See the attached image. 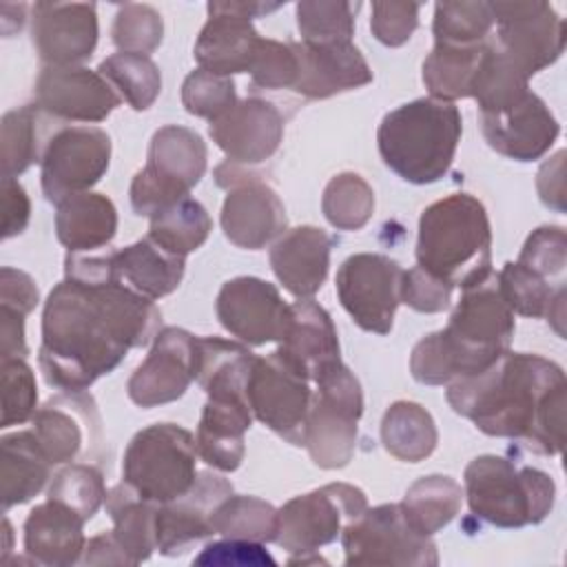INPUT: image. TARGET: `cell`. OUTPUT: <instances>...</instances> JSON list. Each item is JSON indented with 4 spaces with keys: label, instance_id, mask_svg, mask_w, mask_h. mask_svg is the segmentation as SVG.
Returning a JSON list of instances; mask_svg holds the SVG:
<instances>
[{
    "label": "cell",
    "instance_id": "obj_1",
    "mask_svg": "<svg viewBox=\"0 0 567 567\" xmlns=\"http://www.w3.org/2000/svg\"><path fill=\"white\" fill-rule=\"evenodd\" d=\"M162 326L153 299L120 277L100 284L64 279L42 310L40 370L62 392H84L113 372L131 348L148 346Z\"/></svg>",
    "mask_w": 567,
    "mask_h": 567
},
{
    "label": "cell",
    "instance_id": "obj_2",
    "mask_svg": "<svg viewBox=\"0 0 567 567\" xmlns=\"http://www.w3.org/2000/svg\"><path fill=\"white\" fill-rule=\"evenodd\" d=\"M565 392L558 363L507 350L485 370L447 383V403L483 434L518 439L551 456L565 443Z\"/></svg>",
    "mask_w": 567,
    "mask_h": 567
},
{
    "label": "cell",
    "instance_id": "obj_3",
    "mask_svg": "<svg viewBox=\"0 0 567 567\" xmlns=\"http://www.w3.org/2000/svg\"><path fill=\"white\" fill-rule=\"evenodd\" d=\"M514 312L505 303L496 275L463 288L447 326L423 337L410 357V372L419 383L447 385L492 365L509 350Z\"/></svg>",
    "mask_w": 567,
    "mask_h": 567
},
{
    "label": "cell",
    "instance_id": "obj_4",
    "mask_svg": "<svg viewBox=\"0 0 567 567\" xmlns=\"http://www.w3.org/2000/svg\"><path fill=\"white\" fill-rule=\"evenodd\" d=\"M416 266L461 288L487 279L492 228L485 206L470 193H452L430 204L419 219Z\"/></svg>",
    "mask_w": 567,
    "mask_h": 567
},
{
    "label": "cell",
    "instance_id": "obj_5",
    "mask_svg": "<svg viewBox=\"0 0 567 567\" xmlns=\"http://www.w3.org/2000/svg\"><path fill=\"white\" fill-rule=\"evenodd\" d=\"M463 122L452 102L419 97L385 113L377 142L383 164L410 184L439 182L452 166Z\"/></svg>",
    "mask_w": 567,
    "mask_h": 567
},
{
    "label": "cell",
    "instance_id": "obj_6",
    "mask_svg": "<svg viewBox=\"0 0 567 567\" xmlns=\"http://www.w3.org/2000/svg\"><path fill=\"white\" fill-rule=\"evenodd\" d=\"M463 478L470 512L503 529L538 525L549 516L556 501V485L549 474L496 454L470 461Z\"/></svg>",
    "mask_w": 567,
    "mask_h": 567
},
{
    "label": "cell",
    "instance_id": "obj_7",
    "mask_svg": "<svg viewBox=\"0 0 567 567\" xmlns=\"http://www.w3.org/2000/svg\"><path fill=\"white\" fill-rule=\"evenodd\" d=\"M197 441L175 423L140 430L122 461V481L144 501L164 505L184 496L197 478Z\"/></svg>",
    "mask_w": 567,
    "mask_h": 567
},
{
    "label": "cell",
    "instance_id": "obj_8",
    "mask_svg": "<svg viewBox=\"0 0 567 567\" xmlns=\"http://www.w3.org/2000/svg\"><path fill=\"white\" fill-rule=\"evenodd\" d=\"M206 144L193 128L168 124L155 131L146 166L131 182L133 210L151 219L188 197L206 173Z\"/></svg>",
    "mask_w": 567,
    "mask_h": 567
},
{
    "label": "cell",
    "instance_id": "obj_9",
    "mask_svg": "<svg viewBox=\"0 0 567 567\" xmlns=\"http://www.w3.org/2000/svg\"><path fill=\"white\" fill-rule=\"evenodd\" d=\"M363 392L348 365H337L317 381L312 392L303 447L323 470L346 467L357 450Z\"/></svg>",
    "mask_w": 567,
    "mask_h": 567
},
{
    "label": "cell",
    "instance_id": "obj_10",
    "mask_svg": "<svg viewBox=\"0 0 567 567\" xmlns=\"http://www.w3.org/2000/svg\"><path fill=\"white\" fill-rule=\"evenodd\" d=\"M346 565L434 567L439 554L432 536L416 532L399 503L365 507L341 532Z\"/></svg>",
    "mask_w": 567,
    "mask_h": 567
},
{
    "label": "cell",
    "instance_id": "obj_11",
    "mask_svg": "<svg viewBox=\"0 0 567 567\" xmlns=\"http://www.w3.org/2000/svg\"><path fill=\"white\" fill-rule=\"evenodd\" d=\"M368 507L365 494L348 483H330L290 498L277 509L275 543L290 554H315L337 540L343 527Z\"/></svg>",
    "mask_w": 567,
    "mask_h": 567
},
{
    "label": "cell",
    "instance_id": "obj_12",
    "mask_svg": "<svg viewBox=\"0 0 567 567\" xmlns=\"http://www.w3.org/2000/svg\"><path fill=\"white\" fill-rule=\"evenodd\" d=\"M244 168L228 159L215 168V182L228 190L221 206V228L235 246L259 250L286 233L288 217L279 195Z\"/></svg>",
    "mask_w": 567,
    "mask_h": 567
},
{
    "label": "cell",
    "instance_id": "obj_13",
    "mask_svg": "<svg viewBox=\"0 0 567 567\" xmlns=\"http://www.w3.org/2000/svg\"><path fill=\"white\" fill-rule=\"evenodd\" d=\"M310 379L279 350L257 357L248 377L246 396L252 414L292 445H303L306 419L312 401Z\"/></svg>",
    "mask_w": 567,
    "mask_h": 567
},
{
    "label": "cell",
    "instance_id": "obj_14",
    "mask_svg": "<svg viewBox=\"0 0 567 567\" xmlns=\"http://www.w3.org/2000/svg\"><path fill=\"white\" fill-rule=\"evenodd\" d=\"M403 268L379 252H357L337 270V295L352 321L374 334H388L401 303Z\"/></svg>",
    "mask_w": 567,
    "mask_h": 567
},
{
    "label": "cell",
    "instance_id": "obj_15",
    "mask_svg": "<svg viewBox=\"0 0 567 567\" xmlns=\"http://www.w3.org/2000/svg\"><path fill=\"white\" fill-rule=\"evenodd\" d=\"M111 137L97 126H60L53 131L40 159L42 193L49 202L86 193L106 173Z\"/></svg>",
    "mask_w": 567,
    "mask_h": 567
},
{
    "label": "cell",
    "instance_id": "obj_16",
    "mask_svg": "<svg viewBox=\"0 0 567 567\" xmlns=\"http://www.w3.org/2000/svg\"><path fill=\"white\" fill-rule=\"evenodd\" d=\"M494 24L498 27L496 47L527 75L554 64L565 49V22L551 4L492 2Z\"/></svg>",
    "mask_w": 567,
    "mask_h": 567
},
{
    "label": "cell",
    "instance_id": "obj_17",
    "mask_svg": "<svg viewBox=\"0 0 567 567\" xmlns=\"http://www.w3.org/2000/svg\"><path fill=\"white\" fill-rule=\"evenodd\" d=\"M219 323L246 346H264L281 341L290 306L284 303L279 290L259 277H235L226 281L217 295Z\"/></svg>",
    "mask_w": 567,
    "mask_h": 567
},
{
    "label": "cell",
    "instance_id": "obj_18",
    "mask_svg": "<svg viewBox=\"0 0 567 567\" xmlns=\"http://www.w3.org/2000/svg\"><path fill=\"white\" fill-rule=\"evenodd\" d=\"M195 352L197 337L182 328H162L126 383L128 399L140 408H155L184 396L195 381Z\"/></svg>",
    "mask_w": 567,
    "mask_h": 567
},
{
    "label": "cell",
    "instance_id": "obj_19",
    "mask_svg": "<svg viewBox=\"0 0 567 567\" xmlns=\"http://www.w3.org/2000/svg\"><path fill=\"white\" fill-rule=\"evenodd\" d=\"M31 40L47 66H78L97 44V9L93 2H35Z\"/></svg>",
    "mask_w": 567,
    "mask_h": 567
},
{
    "label": "cell",
    "instance_id": "obj_20",
    "mask_svg": "<svg viewBox=\"0 0 567 567\" xmlns=\"http://www.w3.org/2000/svg\"><path fill=\"white\" fill-rule=\"evenodd\" d=\"M33 93L35 104L58 122H102L122 102L97 71L84 66H44Z\"/></svg>",
    "mask_w": 567,
    "mask_h": 567
},
{
    "label": "cell",
    "instance_id": "obj_21",
    "mask_svg": "<svg viewBox=\"0 0 567 567\" xmlns=\"http://www.w3.org/2000/svg\"><path fill=\"white\" fill-rule=\"evenodd\" d=\"M478 126L496 153L516 162L543 157L560 133L554 113L534 91L503 111L478 113Z\"/></svg>",
    "mask_w": 567,
    "mask_h": 567
},
{
    "label": "cell",
    "instance_id": "obj_22",
    "mask_svg": "<svg viewBox=\"0 0 567 567\" xmlns=\"http://www.w3.org/2000/svg\"><path fill=\"white\" fill-rule=\"evenodd\" d=\"M208 133L226 153L228 162L252 166L270 159L279 148L284 140V115L268 100L246 97L213 120Z\"/></svg>",
    "mask_w": 567,
    "mask_h": 567
},
{
    "label": "cell",
    "instance_id": "obj_23",
    "mask_svg": "<svg viewBox=\"0 0 567 567\" xmlns=\"http://www.w3.org/2000/svg\"><path fill=\"white\" fill-rule=\"evenodd\" d=\"M230 494L233 485L224 476L202 472L184 496L157 505V551L177 556L193 543L210 536L213 512Z\"/></svg>",
    "mask_w": 567,
    "mask_h": 567
},
{
    "label": "cell",
    "instance_id": "obj_24",
    "mask_svg": "<svg viewBox=\"0 0 567 567\" xmlns=\"http://www.w3.org/2000/svg\"><path fill=\"white\" fill-rule=\"evenodd\" d=\"M33 434L53 465L75 461L86 443H100V416L91 396L64 392L33 414Z\"/></svg>",
    "mask_w": 567,
    "mask_h": 567
},
{
    "label": "cell",
    "instance_id": "obj_25",
    "mask_svg": "<svg viewBox=\"0 0 567 567\" xmlns=\"http://www.w3.org/2000/svg\"><path fill=\"white\" fill-rule=\"evenodd\" d=\"M297 53V80L292 91L310 100H323L341 91L372 82V71L361 51L350 42H292Z\"/></svg>",
    "mask_w": 567,
    "mask_h": 567
},
{
    "label": "cell",
    "instance_id": "obj_26",
    "mask_svg": "<svg viewBox=\"0 0 567 567\" xmlns=\"http://www.w3.org/2000/svg\"><path fill=\"white\" fill-rule=\"evenodd\" d=\"M261 35L233 2H208V22L195 42L199 69L230 78L250 73Z\"/></svg>",
    "mask_w": 567,
    "mask_h": 567
},
{
    "label": "cell",
    "instance_id": "obj_27",
    "mask_svg": "<svg viewBox=\"0 0 567 567\" xmlns=\"http://www.w3.org/2000/svg\"><path fill=\"white\" fill-rule=\"evenodd\" d=\"M277 350L312 383L343 363L337 328L328 310L312 299L290 303V321Z\"/></svg>",
    "mask_w": 567,
    "mask_h": 567
},
{
    "label": "cell",
    "instance_id": "obj_28",
    "mask_svg": "<svg viewBox=\"0 0 567 567\" xmlns=\"http://www.w3.org/2000/svg\"><path fill=\"white\" fill-rule=\"evenodd\" d=\"M332 239L317 226H297L275 239L270 266L288 292L299 299H312L330 268Z\"/></svg>",
    "mask_w": 567,
    "mask_h": 567
},
{
    "label": "cell",
    "instance_id": "obj_29",
    "mask_svg": "<svg viewBox=\"0 0 567 567\" xmlns=\"http://www.w3.org/2000/svg\"><path fill=\"white\" fill-rule=\"evenodd\" d=\"M84 518L64 503L47 498L24 520V551L31 560L49 567L80 563L84 554Z\"/></svg>",
    "mask_w": 567,
    "mask_h": 567
},
{
    "label": "cell",
    "instance_id": "obj_30",
    "mask_svg": "<svg viewBox=\"0 0 567 567\" xmlns=\"http://www.w3.org/2000/svg\"><path fill=\"white\" fill-rule=\"evenodd\" d=\"M252 423V410L246 396H208L197 425V454L221 472L241 465L244 434Z\"/></svg>",
    "mask_w": 567,
    "mask_h": 567
},
{
    "label": "cell",
    "instance_id": "obj_31",
    "mask_svg": "<svg viewBox=\"0 0 567 567\" xmlns=\"http://www.w3.org/2000/svg\"><path fill=\"white\" fill-rule=\"evenodd\" d=\"M117 230V210L102 193H78L58 204L55 235L69 252L106 246Z\"/></svg>",
    "mask_w": 567,
    "mask_h": 567
},
{
    "label": "cell",
    "instance_id": "obj_32",
    "mask_svg": "<svg viewBox=\"0 0 567 567\" xmlns=\"http://www.w3.org/2000/svg\"><path fill=\"white\" fill-rule=\"evenodd\" d=\"M51 465L33 430L4 434L0 441L2 509L7 512L40 494L49 481Z\"/></svg>",
    "mask_w": 567,
    "mask_h": 567
},
{
    "label": "cell",
    "instance_id": "obj_33",
    "mask_svg": "<svg viewBox=\"0 0 567 567\" xmlns=\"http://www.w3.org/2000/svg\"><path fill=\"white\" fill-rule=\"evenodd\" d=\"M113 259L120 279L153 301L179 286L186 266V257L164 250L151 237L113 252Z\"/></svg>",
    "mask_w": 567,
    "mask_h": 567
},
{
    "label": "cell",
    "instance_id": "obj_34",
    "mask_svg": "<svg viewBox=\"0 0 567 567\" xmlns=\"http://www.w3.org/2000/svg\"><path fill=\"white\" fill-rule=\"evenodd\" d=\"M255 359L244 343L221 337H197L195 381L208 396H246Z\"/></svg>",
    "mask_w": 567,
    "mask_h": 567
},
{
    "label": "cell",
    "instance_id": "obj_35",
    "mask_svg": "<svg viewBox=\"0 0 567 567\" xmlns=\"http://www.w3.org/2000/svg\"><path fill=\"white\" fill-rule=\"evenodd\" d=\"M106 512L113 518V536L131 565L148 560L157 549V503L140 498L124 481L106 492Z\"/></svg>",
    "mask_w": 567,
    "mask_h": 567
},
{
    "label": "cell",
    "instance_id": "obj_36",
    "mask_svg": "<svg viewBox=\"0 0 567 567\" xmlns=\"http://www.w3.org/2000/svg\"><path fill=\"white\" fill-rule=\"evenodd\" d=\"M49 117L38 104H27L4 113L0 133L2 177H18L33 162H40L51 140L47 133Z\"/></svg>",
    "mask_w": 567,
    "mask_h": 567
},
{
    "label": "cell",
    "instance_id": "obj_37",
    "mask_svg": "<svg viewBox=\"0 0 567 567\" xmlns=\"http://www.w3.org/2000/svg\"><path fill=\"white\" fill-rule=\"evenodd\" d=\"M381 441L394 458L419 463L434 452L439 432L432 414L423 405L414 401H396L383 414Z\"/></svg>",
    "mask_w": 567,
    "mask_h": 567
},
{
    "label": "cell",
    "instance_id": "obj_38",
    "mask_svg": "<svg viewBox=\"0 0 567 567\" xmlns=\"http://www.w3.org/2000/svg\"><path fill=\"white\" fill-rule=\"evenodd\" d=\"M485 47L487 42L470 47L436 42L423 62V84L430 91V97L441 102L470 97L472 80Z\"/></svg>",
    "mask_w": 567,
    "mask_h": 567
},
{
    "label": "cell",
    "instance_id": "obj_39",
    "mask_svg": "<svg viewBox=\"0 0 567 567\" xmlns=\"http://www.w3.org/2000/svg\"><path fill=\"white\" fill-rule=\"evenodd\" d=\"M461 501L463 489L452 476L430 474L412 483L399 505L416 532L432 536L458 514Z\"/></svg>",
    "mask_w": 567,
    "mask_h": 567
},
{
    "label": "cell",
    "instance_id": "obj_40",
    "mask_svg": "<svg viewBox=\"0 0 567 567\" xmlns=\"http://www.w3.org/2000/svg\"><path fill=\"white\" fill-rule=\"evenodd\" d=\"M527 80L496 44L487 42L472 80L470 97L476 100L478 113H496L516 104L529 91Z\"/></svg>",
    "mask_w": 567,
    "mask_h": 567
},
{
    "label": "cell",
    "instance_id": "obj_41",
    "mask_svg": "<svg viewBox=\"0 0 567 567\" xmlns=\"http://www.w3.org/2000/svg\"><path fill=\"white\" fill-rule=\"evenodd\" d=\"M210 230L213 219L208 210L197 199L184 197L151 217L148 237L164 250L177 257H186L208 239Z\"/></svg>",
    "mask_w": 567,
    "mask_h": 567
},
{
    "label": "cell",
    "instance_id": "obj_42",
    "mask_svg": "<svg viewBox=\"0 0 567 567\" xmlns=\"http://www.w3.org/2000/svg\"><path fill=\"white\" fill-rule=\"evenodd\" d=\"M210 529L224 538L270 543L277 536V509L257 496L230 494L213 512Z\"/></svg>",
    "mask_w": 567,
    "mask_h": 567
},
{
    "label": "cell",
    "instance_id": "obj_43",
    "mask_svg": "<svg viewBox=\"0 0 567 567\" xmlns=\"http://www.w3.org/2000/svg\"><path fill=\"white\" fill-rule=\"evenodd\" d=\"M97 73L135 111H146L162 91V73L148 55L113 53L100 62Z\"/></svg>",
    "mask_w": 567,
    "mask_h": 567
},
{
    "label": "cell",
    "instance_id": "obj_44",
    "mask_svg": "<svg viewBox=\"0 0 567 567\" xmlns=\"http://www.w3.org/2000/svg\"><path fill=\"white\" fill-rule=\"evenodd\" d=\"M321 210L334 228L359 230L374 213V190L361 175L339 173L323 190Z\"/></svg>",
    "mask_w": 567,
    "mask_h": 567
},
{
    "label": "cell",
    "instance_id": "obj_45",
    "mask_svg": "<svg viewBox=\"0 0 567 567\" xmlns=\"http://www.w3.org/2000/svg\"><path fill=\"white\" fill-rule=\"evenodd\" d=\"M494 27L492 2H439L434 7V40L443 44H481Z\"/></svg>",
    "mask_w": 567,
    "mask_h": 567
},
{
    "label": "cell",
    "instance_id": "obj_46",
    "mask_svg": "<svg viewBox=\"0 0 567 567\" xmlns=\"http://www.w3.org/2000/svg\"><path fill=\"white\" fill-rule=\"evenodd\" d=\"M359 2H326L308 0L297 4V27L301 42L328 44V42H350L354 33V16Z\"/></svg>",
    "mask_w": 567,
    "mask_h": 567
},
{
    "label": "cell",
    "instance_id": "obj_47",
    "mask_svg": "<svg viewBox=\"0 0 567 567\" xmlns=\"http://www.w3.org/2000/svg\"><path fill=\"white\" fill-rule=\"evenodd\" d=\"M47 498L64 503L66 507L78 512L84 520H89L106 501L102 472L93 465L71 463L53 476Z\"/></svg>",
    "mask_w": 567,
    "mask_h": 567
},
{
    "label": "cell",
    "instance_id": "obj_48",
    "mask_svg": "<svg viewBox=\"0 0 567 567\" xmlns=\"http://www.w3.org/2000/svg\"><path fill=\"white\" fill-rule=\"evenodd\" d=\"M496 284L512 312L523 317H545L558 290H551L547 279L518 261H507L496 275Z\"/></svg>",
    "mask_w": 567,
    "mask_h": 567
},
{
    "label": "cell",
    "instance_id": "obj_49",
    "mask_svg": "<svg viewBox=\"0 0 567 567\" xmlns=\"http://www.w3.org/2000/svg\"><path fill=\"white\" fill-rule=\"evenodd\" d=\"M111 35L122 53L148 55L162 42L164 20L151 4L128 2L117 9Z\"/></svg>",
    "mask_w": 567,
    "mask_h": 567
},
{
    "label": "cell",
    "instance_id": "obj_50",
    "mask_svg": "<svg viewBox=\"0 0 567 567\" xmlns=\"http://www.w3.org/2000/svg\"><path fill=\"white\" fill-rule=\"evenodd\" d=\"M235 82L226 75L210 73L206 69H195L186 75L182 84V104L190 115L217 120L230 106H235Z\"/></svg>",
    "mask_w": 567,
    "mask_h": 567
},
{
    "label": "cell",
    "instance_id": "obj_51",
    "mask_svg": "<svg viewBox=\"0 0 567 567\" xmlns=\"http://www.w3.org/2000/svg\"><path fill=\"white\" fill-rule=\"evenodd\" d=\"M2 421L0 427L22 425L38 412V388L33 370L24 359H2Z\"/></svg>",
    "mask_w": 567,
    "mask_h": 567
},
{
    "label": "cell",
    "instance_id": "obj_52",
    "mask_svg": "<svg viewBox=\"0 0 567 567\" xmlns=\"http://www.w3.org/2000/svg\"><path fill=\"white\" fill-rule=\"evenodd\" d=\"M250 75L252 84L261 89H292L297 80V53L292 42L261 38Z\"/></svg>",
    "mask_w": 567,
    "mask_h": 567
},
{
    "label": "cell",
    "instance_id": "obj_53",
    "mask_svg": "<svg viewBox=\"0 0 567 567\" xmlns=\"http://www.w3.org/2000/svg\"><path fill=\"white\" fill-rule=\"evenodd\" d=\"M518 264L534 270L543 279L563 275L567 266V237L560 226H540L536 228L518 257Z\"/></svg>",
    "mask_w": 567,
    "mask_h": 567
},
{
    "label": "cell",
    "instance_id": "obj_54",
    "mask_svg": "<svg viewBox=\"0 0 567 567\" xmlns=\"http://www.w3.org/2000/svg\"><path fill=\"white\" fill-rule=\"evenodd\" d=\"M419 11L416 2H372V35L385 47L405 44L419 27Z\"/></svg>",
    "mask_w": 567,
    "mask_h": 567
},
{
    "label": "cell",
    "instance_id": "obj_55",
    "mask_svg": "<svg viewBox=\"0 0 567 567\" xmlns=\"http://www.w3.org/2000/svg\"><path fill=\"white\" fill-rule=\"evenodd\" d=\"M454 286L430 275L427 270L414 266L403 270L401 281V303H408L416 312H441L450 306Z\"/></svg>",
    "mask_w": 567,
    "mask_h": 567
},
{
    "label": "cell",
    "instance_id": "obj_56",
    "mask_svg": "<svg viewBox=\"0 0 567 567\" xmlns=\"http://www.w3.org/2000/svg\"><path fill=\"white\" fill-rule=\"evenodd\" d=\"M193 565H237V567H275V558L266 551L261 543L255 540H239V538H224L210 543L202 549L199 556L193 558Z\"/></svg>",
    "mask_w": 567,
    "mask_h": 567
},
{
    "label": "cell",
    "instance_id": "obj_57",
    "mask_svg": "<svg viewBox=\"0 0 567 567\" xmlns=\"http://www.w3.org/2000/svg\"><path fill=\"white\" fill-rule=\"evenodd\" d=\"M38 286L35 281L11 266H2L0 270V306L13 308L22 315H29L38 306Z\"/></svg>",
    "mask_w": 567,
    "mask_h": 567
},
{
    "label": "cell",
    "instance_id": "obj_58",
    "mask_svg": "<svg viewBox=\"0 0 567 567\" xmlns=\"http://www.w3.org/2000/svg\"><path fill=\"white\" fill-rule=\"evenodd\" d=\"M31 217V204L22 184L13 177H2V239L20 235Z\"/></svg>",
    "mask_w": 567,
    "mask_h": 567
},
{
    "label": "cell",
    "instance_id": "obj_59",
    "mask_svg": "<svg viewBox=\"0 0 567 567\" xmlns=\"http://www.w3.org/2000/svg\"><path fill=\"white\" fill-rule=\"evenodd\" d=\"M565 151H558L549 162H545L538 171V195L545 206L556 208L558 213L565 210Z\"/></svg>",
    "mask_w": 567,
    "mask_h": 567
},
{
    "label": "cell",
    "instance_id": "obj_60",
    "mask_svg": "<svg viewBox=\"0 0 567 567\" xmlns=\"http://www.w3.org/2000/svg\"><path fill=\"white\" fill-rule=\"evenodd\" d=\"M24 317L22 312L0 306V361L2 359H24Z\"/></svg>",
    "mask_w": 567,
    "mask_h": 567
},
{
    "label": "cell",
    "instance_id": "obj_61",
    "mask_svg": "<svg viewBox=\"0 0 567 567\" xmlns=\"http://www.w3.org/2000/svg\"><path fill=\"white\" fill-rule=\"evenodd\" d=\"M80 563H84V565H131L128 556L124 554V549L117 543V538L113 536V532L93 536L84 545V554H82Z\"/></svg>",
    "mask_w": 567,
    "mask_h": 567
},
{
    "label": "cell",
    "instance_id": "obj_62",
    "mask_svg": "<svg viewBox=\"0 0 567 567\" xmlns=\"http://www.w3.org/2000/svg\"><path fill=\"white\" fill-rule=\"evenodd\" d=\"M4 536H7V543H4V554H7L11 549V525L7 518H4Z\"/></svg>",
    "mask_w": 567,
    "mask_h": 567
}]
</instances>
